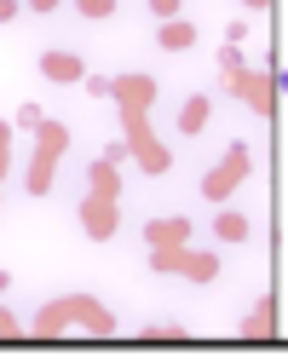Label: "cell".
<instances>
[{"mask_svg": "<svg viewBox=\"0 0 288 363\" xmlns=\"http://www.w3.org/2000/svg\"><path fill=\"white\" fill-rule=\"evenodd\" d=\"M110 99L121 104V127H127V156H138V167L144 173H167L173 167V156H167V145L156 139V127H150V104H156V75H144V69H133V75H110Z\"/></svg>", "mask_w": 288, "mask_h": 363, "instance_id": "obj_1", "label": "cell"}, {"mask_svg": "<svg viewBox=\"0 0 288 363\" xmlns=\"http://www.w3.org/2000/svg\"><path fill=\"white\" fill-rule=\"evenodd\" d=\"M121 162L127 145H110L99 162L87 167V196H81V231L92 242H110L121 231Z\"/></svg>", "mask_w": 288, "mask_h": 363, "instance_id": "obj_2", "label": "cell"}, {"mask_svg": "<svg viewBox=\"0 0 288 363\" xmlns=\"http://www.w3.org/2000/svg\"><path fill=\"white\" fill-rule=\"evenodd\" d=\"M121 323L116 311L99 306L92 294H58V300H40V311L29 317V335L35 340H64V335H92V340H110Z\"/></svg>", "mask_w": 288, "mask_h": 363, "instance_id": "obj_3", "label": "cell"}, {"mask_svg": "<svg viewBox=\"0 0 288 363\" xmlns=\"http://www.w3.org/2000/svg\"><path fill=\"white\" fill-rule=\"evenodd\" d=\"M64 150H70V127L64 121H40L35 127V162H29V196H46L52 191V173H58V162H64Z\"/></svg>", "mask_w": 288, "mask_h": 363, "instance_id": "obj_4", "label": "cell"}, {"mask_svg": "<svg viewBox=\"0 0 288 363\" xmlns=\"http://www.w3.org/2000/svg\"><path fill=\"white\" fill-rule=\"evenodd\" d=\"M150 271H162V277H190V283H214L219 277V254L214 248H150Z\"/></svg>", "mask_w": 288, "mask_h": 363, "instance_id": "obj_5", "label": "cell"}, {"mask_svg": "<svg viewBox=\"0 0 288 363\" xmlns=\"http://www.w3.org/2000/svg\"><path fill=\"white\" fill-rule=\"evenodd\" d=\"M225 81H231V93L243 99L254 116H265V121L277 116V93L271 86H282V64H271V69H248L243 64V69H225Z\"/></svg>", "mask_w": 288, "mask_h": 363, "instance_id": "obj_6", "label": "cell"}, {"mask_svg": "<svg viewBox=\"0 0 288 363\" xmlns=\"http://www.w3.org/2000/svg\"><path fill=\"white\" fill-rule=\"evenodd\" d=\"M248 167H254V150H248L243 139H236V145H231V150L219 156V167H214V173L202 179V196H208L214 208H219V202H231V191H236V185L248 179Z\"/></svg>", "mask_w": 288, "mask_h": 363, "instance_id": "obj_7", "label": "cell"}, {"mask_svg": "<svg viewBox=\"0 0 288 363\" xmlns=\"http://www.w3.org/2000/svg\"><path fill=\"white\" fill-rule=\"evenodd\" d=\"M179 242H190V219L184 213H162V219L144 225V248H179Z\"/></svg>", "mask_w": 288, "mask_h": 363, "instance_id": "obj_8", "label": "cell"}, {"mask_svg": "<svg viewBox=\"0 0 288 363\" xmlns=\"http://www.w3.org/2000/svg\"><path fill=\"white\" fill-rule=\"evenodd\" d=\"M40 75L46 81H64V86H81L87 81V58L81 52H40Z\"/></svg>", "mask_w": 288, "mask_h": 363, "instance_id": "obj_9", "label": "cell"}, {"mask_svg": "<svg viewBox=\"0 0 288 363\" xmlns=\"http://www.w3.org/2000/svg\"><path fill=\"white\" fill-rule=\"evenodd\" d=\"M156 47H162V52H190V47H196V23H190V18L156 23Z\"/></svg>", "mask_w": 288, "mask_h": 363, "instance_id": "obj_10", "label": "cell"}, {"mask_svg": "<svg viewBox=\"0 0 288 363\" xmlns=\"http://www.w3.org/2000/svg\"><path fill=\"white\" fill-rule=\"evenodd\" d=\"M271 335H277V294H265L243 323V340H271Z\"/></svg>", "mask_w": 288, "mask_h": 363, "instance_id": "obj_11", "label": "cell"}, {"mask_svg": "<svg viewBox=\"0 0 288 363\" xmlns=\"http://www.w3.org/2000/svg\"><path fill=\"white\" fill-rule=\"evenodd\" d=\"M208 116H214V99H208V93H190L184 110H179V133H202Z\"/></svg>", "mask_w": 288, "mask_h": 363, "instance_id": "obj_12", "label": "cell"}, {"mask_svg": "<svg viewBox=\"0 0 288 363\" xmlns=\"http://www.w3.org/2000/svg\"><path fill=\"white\" fill-rule=\"evenodd\" d=\"M214 237H219V242H231V248H236V242H248V219L236 213V208H225V202H219V219H214Z\"/></svg>", "mask_w": 288, "mask_h": 363, "instance_id": "obj_13", "label": "cell"}, {"mask_svg": "<svg viewBox=\"0 0 288 363\" xmlns=\"http://www.w3.org/2000/svg\"><path fill=\"white\" fill-rule=\"evenodd\" d=\"M75 12L87 23H104V18H116V0H75Z\"/></svg>", "mask_w": 288, "mask_h": 363, "instance_id": "obj_14", "label": "cell"}, {"mask_svg": "<svg viewBox=\"0 0 288 363\" xmlns=\"http://www.w3.org/2000/svg\"><path fill=\"white\" fill-rule=\"evenodd\" d=\"M0 340H23V323H18L6 306H0Z\"/></svg>", "mask_w": 288, "mask_h": 363, "instance_id": "obj_15", "label": "cell"}, {"mask_svg": "<svg viewBox=\"0 0 288 363\" xmlns=\"http://www.w3.org/2000/svg\"><path fill=\"white\" fill-rule=\"evenodd\" d=\"M6 167H12V127L0 121V179H6Z\"/></svg>", "mask_w": 288, "mask_h": 363, "instance_id": "obj_16", "label": "cell"}, {"mask_svg": "<svg viewBox=\"0 0 288 363\" xmlns=\"http://www.w3.org/2000/svg\"><path fill=\"white\" fill-rule=\"evenodd\" d=\"M12 121H18V127H29V133H35V127H40V121H46V116H40V104H23V110H18V116H12Z\"/></svg>", "mask_w": 288, "mask_h": 363, "instance_id": "obj_17", "label": "cell"}, {"mask_svg": "<svg viewBox=\"0 0 288 363\" xmlns=\"http://www.w3.org/2000/svg\"><path fill=\"white\" fill-rule=\"evenodd\" d=\"M179 6H184V0H150V12H156V23H167V18H179Z\"/></svg>", "mask_w": 288, "mask_h": 363, "instance_id": "obj_18", "label": "cell"}, {"mask_svg": "<svg viewBox=\"0 0 288 363\" xmlns=\"http://www.w3.org/2000/svg\"><path fill=\"white\" fill-rule=\"evenodd\" d=\"M248 58H243V47H219V69H243Z\"/></svg>", "mask_w": 288, "mask_h": 363, "instance_id": "obj_19", "label": "cell"}, {"mask_svg": "<svg viewBox=\"0 0 288 363\" xmlns=\"http://www.w3.org/2000/svg\"><path fill=\"white\" fill-rule=\"evenodd\" d=\"M81 86H87V93H92V99H110V75H87Z\"/></svg>", "mask_w": 288, "mask_h": 363, "instance_id": "obj_20", "label": "cell"}, {"mask_svg": "<svg viewBox=\"0 0 288 363\" xmlns=\"http://www.w3.org/2000/svg\"><path fill=\"white\" fill-rule=\"evenodd\" d=\"M18 12H23V0H0V23H12Z\"/></svg>", "mask_w": 288, "mask_h": 363, "instance_id": "obj_21", "label": "cell"}, {"mask_svg": "<svg viewBox=\"0 0 288 363\" xmlns=\"http://www.w3.org/2000/svg\"><path fill=\"white\" fill-rule=\"evenodd\" d=\"M23 6H29V12H58L64 0H23Z\"/></svg>", "mask_w": 288, "mask_h": 363, "instance_id": "obj_22", "label": "cell"}, {"mask_svg": "<svg viewBox=\"0 0 288 363\" xmlns=\"http://www.w3.org/2000/svg\"><path fill=\"white\" fill-rule=\"evenodd\" d=\"M6 289H12V271H0V294H6Z\"/></svg>", "mask_w": 288, "mask_h": 363, "instance_id": "obj_23", "label": "cell"}, {"mask_svg": "<svg viewBox=\"0 0 288 363\" xmlns=\"http://www.w3.org/2000/svg\"><path fill=\"white\" fill-rule=\"evenodd\" d=\"M248 6H254V12H265V6H271V0H248Z\"/></svg>", "mask_w": 288, "mask_h": 363, "instance_id": "obj_24", "label": "cell"}]
</instances>
